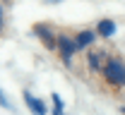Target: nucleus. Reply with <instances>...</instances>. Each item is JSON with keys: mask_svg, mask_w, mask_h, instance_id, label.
Here are the masks:
<instances>
[{"mask_svg": "<svg viewBox=\"0 0 125 115\" xmlns=\"http://www.w3.org/2000/svg\"><path fill=\"white\" fill-rule=\"evenodd\" d=\"M101 77L111 89H123L125 86V60L113 55L106 60V65L101 67Z\"/></svg>", "mask_w": 125, "mask_h": 115, "instance_id": "obj_1", "label": "nucleus"}, {"mask_svg": "<svg viewBox=\"0 0 125 115\" xmlns=\"http://www.w3.org/2000/svg\"><path fill=\"white\" fill-rule=\"evenodd\" d=\"M55 50H58V55H60V60L65 62L67 67H72V58H75V38L70 36V34H55Z\"/></svg>", "mask_w": 125, "mask_h": 115, "instance_id": "obj_2", "label": "nucleus"}, {"mask_svg": "<svg viewBox=\"0 0 125 115\" xmlns=\"http://www.w3.org/2000/svg\"><path fill=\"white\" fill-rule=\"evenodd\" d=\"M31 31H34V36H39V41H41L48 50H55V31H53L48 24H34Z\"/></svg>", "mask_w": 125, "mask_h": 115, "instance_id": "obj_3", "label": "nucleus"}, {"mask_svg": "<svg viewBox=\"0 0 125 115\" xmlns=\"http://www.w3.org/2000/svg\"><path fill=\"white\" fill-rule=\"evenodd\" d=\"M106 60H108V55H106V50H101V48L87 53V67L92 72H101V67L106 65Z\"/></svg>", "mask_w": 125, "mask_h": 115, "instance_id": "obj_4", "label": "nucleus"}, {"mask_svg": "<svg viewBox=\"0 0 125 115\" xmlns=\"http://www.w3.org/2000/svg\"><path fill=\"white\" fill-rule=\"evenodd\" d=\"M24 103L29 106V110L34 115H48V108H46V103L41 98H36V96H31L29 91H24Z\"/></svg>", "mask_w": 125, "mask_h": 115, "instance_id": "obj_5", "label": "nucleus"}, {"mask_svg": "<svg viewBox=\"0 0 125 115\" xmlns=\"http://www.w3.org/2000/svg\"><path fill=\"white\" fill-rule=\"evenodd\" d=\"M75 38V48L77 50H82V48H87V46H92L94 41H96V31H79L77 36H72Z\"/></svg>", "mask_w": 125, "mask_h": 115, "instance_id": "obj_6", "label": "nucleus"}, {"mask_svg": "<svg viewBox=\"0 0 125 115\" xmlns=\"http://www.w3.org/2000/svg\"><path fill=\"white\" fill-rule=\"evenodd\" d=\"M113 34H115V24H113L111 19H101L99 27H96V36H99V38H111Z\"/></svg>", "mask_w": 125, "mask_h": 115, "instance_id": "obj_7", "label": "nucleus"}, {"mask_svg": "<svg viewBox=\"0 0 125 115\" xmlns=\"http://www.w3.org/2000/svg\"><path fill=\"white\" fill-rule=\"evenodd\" d=\"M53 96V115H62V98L58 94H51Z\"/></svg>", "mask_w": 125, "mask_h": 115, "instance_id": "obj_8", "label": "nucleus"}, {"mask_svg": "<svg viewBox=\"0 0 125 115\" xmlns=\"http://www.w3.org/2000/svg\"><path fill=\"white\" fill-rule=\"evenodd\" d=\"M0 106H2L5 110H12V103L7 101V96H5V91H2V89H0Z\"/></svg>", "mask_w": 125, "mask_h": 115, "instance_id": "obj_9", "label": "nucleus"}, {"mask_svg": "<svg viewBox=\"0 0 125 115\" xmlns=\"http://www.w3.org/2000/svg\"><path fill=\"white\" fill-rule=\"evenodd\" d=\"M2 27H5V10H2V5H0V31H2Z\"/></svg>", "mask_w": 125, "mask_h": 115, "instance_id": "obj_10", "label": "nucleus"}, {"mask_svg": "<svg viewBox=\"0 0 125 115\" xmlns=\"http://www.w3.org/2000/svg\"><path fill=\"white\" fill-rule=\"evenodd\" d=\"M46 2H62V0H46Z\"/></svg>", "mask_w": 125, "mask_h": 115, "instance_id": "obj_11", "label": "nucleus"}, {"mask_svg": "<svg viewBox=\"0 0 125 115\" xmlns=\"http://www.w3.org/2000/svg\"><path fill=\"white\" fill-rule=\"evenodd\" d=\"M120 113H123V115H125V106H123V108H120Z\"/></svg>", "mask_w": 125, "mask_h": 115, "instance_id": "obj_12", "label": "nucleus"}]
</instances>
